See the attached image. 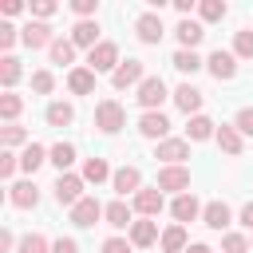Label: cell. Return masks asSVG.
I'll return each mask as SVG.
<instances>
[{
    "mask_svg": "<svg viewBox=\"0 0 253 253\" xmlns=\"http://www.w3.org/2000/svg\"><path fill=\"white\" fill-rule=\"evenodd\" d=\"M111 83H115L119 91L130 87V83H142V59H126V63H119L115 75H111Z\"/></svg>",
    "mask_w": 253,
    "mask_h": 253,
    "instance_id": "8fae6325",
    "label": "cell"
},
{
    "mask_svg": "<svg viewBox=\"0 0 253 253\" xmlns=\"http://www.w3.org/2000/svg\"><path fill=\"white\" fill-rule=\"evenodd\" d=\"M24 138H28L24 126H4V130H0V142H4V146H20Z\"/></svg>",
    "mask_w": 253,
    "mask_h": 253,
    "instance_id": "f35d334b",
    "label": "cell"
},
{
    "mask_svg": "<svg viewBox=\"0 0 253 253\" xmlns=\"http://www.w3.org/2000/svg\"><path fill=\"white\" fill-rule=\"evenodd\" d=\"M103 253H130V245H126L123 237H107V241H103Z\"/></svg>",
    "mask_w": 253,
    "mask_h": 253,
    "instance_id": "7bdbcfd3",
    "label": "cell"
},
{
    "mask_svg": "<svg viewBox=\"0 0 253 253\" xmlns=\"http://www.w3.org/2000/svg\"><path fill=\"white\" fill-rule=\"evenodd\" d=\"M16 43V28L12 24H0V47H12Z\"/></svg>",
    "mask_w": 253,
    "mask_h": 253,
    "instance_id": "f6af8a7d",
    "label": "cell"
},
{
    "mask_svg": "<svg viewBox=\"0 0 253 253\" xmlns=\"http://www.w3.org/2000/svg\"><path fill=\"white\" fill-rule=\"evenodd\" d=\"M20 12V0H4V16H16Z\"/></svg>",
    "mask_w": 253,
    "mask_h": 253,
    "instance_id": "f907efd6",
    "label": "cell"
},
{
    "mask_svg": "<svg viewBox=\"0 0 253 253\" xmlns=\"http://www.w3.org/2000/svg\"><path fill=\"white\" fill-rule=\"evenodd\" d=\"M67 87H71L75 95H91V91H95V71H91V67H75V71L67 75Z\"/></svg>",
    "mask_w": 253,
    "mask_h": 253,
    "instance_id": "ac0fdd59",
    "label": "cell"
},
{
    "mask_svg": "<svg viewBox=\"0 0 253 253\" xmlns=\"http://www.w3.org/2000/svg\"><path fill=\"white\" fill-rule=\"evenodd\" d=\"M16 162H20V158H16L12 150H4V154H0V178H12V170H16Z\"/></svg>",
    "mask_w": 253,
    "mask_h": 253,
    "instance_id": "60d3db41",
    "label": "cell"
},
{
    "mask_svg": "<svg viewBox=\"0 0 253 253\" xmlns=\"http://www.w3.org/2000/svg\"><path fill=\"white\" fill-rule=\"evenodd\" d=\"M111 182H115V190L126 198V194H138V182H142V174H138L134 166H123V170H115V174H111Z\"/></svg>",
    "mask_w": 253,
    "mask_h": 253,
    "instance_id": "9a60e30c",
    "label": "cell"
},
{
    "mask_svg": "<svg viewBox=\"0 0 253 253\" xmlns=\"http://www.w3.org/2000/svg\"><path fill=\"white\" fill-rule=\"evenodd\" d=\"M16 79H20V59H16V55H4V59H0V83L12 87Z\"/></svg>",
    "mask_w": 253,
    "mask_h": 253,
    "instance_id": "4dcf8cb0",
    "label": "cell"
},
{
    "mask_svg": "<svg viewBox=\"0 0 253 253\" xmlns=\"http://www.w3.org/2000/svg\"><path fill=\"white\" fill-rule=\"evenodd\" d=\"M20 40H24L28 47H51V43H55V40H51V28H47L43 20H32V24L20 32Z\"/></svg>",
    "mask_w": 253,
    "mask_h": 253,
    "instance_id": "30bf717a",
    "label": "cell"
},
{
    "mask_svg": "<svg viewBox=\"0 0 253 253\" xmlns=\"http://www.w3.org/2000/svg\"><path fill=\"white\" fill-rule=\"evenodd\" d=\"M198 12H202V20H221V16H225V4H221V0H202Z\"/></svg>",
    "mask_w": 253,
    "mask_h": 253,
    "instance_id": "d590c367",
    "label": "cell"
},
{
    "mask_svg": "<svg viewBox=\"0 0 253 253\" xmlns=\"http://www.w3.org/2000/svg\"><path fill=\"white\" fill-rule=\"evenodd\" d=\"M202 221H206L210 229H225V225H229V206H225V202H210V206L202 210Z\"/></svg>",
    "mask_w": 253,
    "mask_h": 253,
    "instance_id": "ffe728a7",
    "label": "cell"
},
{
    "mask_svg": "<svg viewBox=\"0 0 253 253\" xmlns=\"http://www.w3.org/2000/svg\"><path fill=\"white\" fill-rule=\"evenodd\" d=\"M95 40H99V24H95V20H79V24L71 28V43H75V47H87V51H91V47H99Z\"/></svg>",
    "mask_w": 253,
    "mask_h": 253,
    "instance_id": "7c38bea8",
    "label": "cell"
},
{
    "mask_svg": "<svg viewBox=\"0 0 253 253\" xmlns=\"http://www.w3.org/2000/svg\"><path fill=\"white\" fill-rule=\"evenodd\" d=\"M20 107H24V103H20V95H0V115H4V119H16V115H20Z\"/></svg>",
    "mask_w": 253,
    "mask_h": 253,
    "instance_id": "8d00e7d4",
    "label": "cell"
},
{
    "mask_svg": "<svg viewBox=\"0 0 253 253\" xmlns=\"http://www.w3.org/2000/svg\"><path fill=\"white\" fill-rule=\"evenodd\" d=\"M162 249H166V253H186V229H182V225H170V229L162 233Z\"/></svg>",
    "mask_w": 253,
    "mask_h": 253,
    "instance_id": "484cf974",
    "label": "cell"
},
{
    "mask_svg": "<svg viewBox=\"0 0 253 253\" xmlns=\"http://www.w3.org/2000/svg\"><path fill=\"white\" fill-rule=\"evenodd\" d=\"M138 130H142L146 138H162V134L170 130V119H166L162 111H146V115L138 119Z\"/></svg>",
    "mask_w": 253,
    "mask_h": 253,
    "instance_id": "4fadbf2b",
    "label": "cell"
},
{
    "mask_svg": "<svg viewBox=\"0 0 253 253\" xmlns=\"http://www.w3.org/2000/svg\"><path fill=\"white\" fill-rule=\"evenodd\" d=\"M20 253H47V241L40 233H28V237H20Z\"/></svg>",
    "mask_w": 253,
    "mask_h": 253,
    "instance_id": "e575fe53",
    "label": "cell"
},
{
    "mask_svg": "<svg viewBox=\"0 0 253 253\" xmlns=\"http://www.w3.org/2000/svg\"><path fill=\"white\" fill-rule=\"evenodd\" d=\"M134 28H138V40H142V43H158V40L166 36V28H162V16H154V12H142Z\"/></svg>",
    "mask_w": 253,
    "mask_h": 253,
    "instance_id": "8992f818",
    "label": "cell"
},
{
    "mask_svg": "<svg viewBox=\"0 0 253 253\" xmlns=\"http://www.w3.org/2000/svg\"><path fill=\"white\" fill-rule=\"evenodd\" d=\"M55 202H59V206H75V202H83V178H75V174H59V178H55Z\"/></svg>",
    "mask_w": 253,
    "mask_h": 253,
    "instance_id": "3957f363",
    "label": "cell"
},
{
    "mask_svg": "<svg viewBox=\"0 0 253 253\" xmlns=\"http://www.w3.org/2000/svg\"><path fill=\"white\" fill-rule=\"evenodd\" d=\"M103 217H107V225H111V229H126V225H134V221H130V210H126V202H111Z\"/></svg>",
    "mask_w": 253,
    "mask_h": 253,
    "instance_id": "7402d4cb",
    "label": "cell"
},
{
    "mask_svg": "<svg viewBox=\"0 0 253 253\" xmlns=\"http://www.w3.org/2000/svg\"><path fill=\"white\" fill-rule=\"evenodd\" d=\"M71 119H75L71 103H51V107H47V123H51V126H67Z\"/></svg>",
    "mask_w": 253,
    "mask_h": 253,
    "instance_id": "83f0119b",
    "label": "cell"
},
{
    "mask_svg": "<svg viewBox=\"0 0 253 253\" xmlns=\"http://www.w3.org/2000/svg\"><path fill=\"white\" fill-rule=\"evenodd\" d=\"M217 146H221L225 154H241V134H237V126H217Z\"/></svg>",
    "mask_w": 253,
    "mask_h": 253,
    "instance_id": "d4e9b609",
    "label": "cell"
},
{
    "mask_svg": "<svg viewBox=\"0 0 253 253\" xmlns=\"http://www.w3.org/2000/svg\"><path fill=\"white\" fill-rule=\"evenodd\" d=\"M43 162H47V150H43V146H36V142H28V146H24V154H20V166L32 174V170H40Z\"/></svg>",
    "mask_w": 253,
    "mask_h": 253,
    "instance_id": "cb8c5ba5",
    "label": "cell"
},
{
    "mask_svg": "<svg viewBox=\"0 0 253 253\" xmlns=\"http://www.w3.org/2000/svg\"><path fill=\"white\" fill-rule=\"evenodd\" d=\"M123 119H126V115H123V107H119L115 99H103V103L95 107V126H99L103 134H115V130L123 126Z\"/></svg>",
    "mask_w": 253,
    "mask_h": 253,
    "instance_id": "7a4b0ae2",
    "label": "cell"
},
{
    "mask_svg": "<svg viewBox=\"0 0 253 253\" xmlns=\"http://www.w3.org/2000/svg\"><path fill=\"white\" fill-rule=\"evenodd\" d=\"M158 241V225L154 221H134L130 225V245H154Z\"/></svg>",
    "mask_w": 253,
    "mask_h": 253,
    "instance_id": "603a6c76",
    "label": "cell"
},
{
    "mask_svg": "<svg viewBox=\"0 0 253 253\" xmlns=\"http://www.w3.org/2000/svg\"><path fill=\"white\" fill-rule=\"evenodd\" d=\"M170 210H174V217H178V221H194L202 206H198V198H194V194H178Z\"/></svg>",
    "mask_w": 253,
    "mask_h": 253,
    "instance_id": "44dd1931",
    "label": "cell"
},
{
    "mask_svg": "<svg viewBox=\"0 0 253 253\" xmlns=\"http://www.w3.org/2000/svg\"><path fill=\"white\" fill-rule=\"evenodd\" d=\"M47 51H51V63H71L75 59V43L71 40H55Z\"/></svg>",
    "mask_w": 253,
    "mask_h": 253,
    "instance_id": "f546056e",
    "label": "cell"
},
{
    "mask_svg": "<svg viewBox=\"0 0 253 253\" xmlns=\"http://www.w3.org/2000/svg\"><path fill=\"white\" fill-rule=\"evenodd\" d=\"M51 253H79V245H75V241H71V237H59V241H55V249H51Z\"/></svg>",
    "mask_w": 253,
    "mask_h": 253,
    "instance_id": "7dc6e473",
    "label": "cell"
},
{
    "mask_svg": "<svg viewBox=\"0 0 253 253\" xmlns=\"http://www.w3.org/2000/svg\"><path fill=\"white\" fill-rule=\"evenodd\" d=\"M71 8H75L79 16H91V12L99 8V4H95V0H71Z\"/></svg>",
    "mask_w": 253,
    "mask_h": 253,
    "instance_id": "bcb514c9",
    "label": "cell"
},
{
    "mask_svg": "<svg viewBox=\"0 0 253 253\" xmlns=\"http://www.w3.org/2000/svg\"><path fill=\"white\" fill-rule=\"evenodd\" d=\"M186 253H210V245H190Z\"/></svg>",
    "mask_w": 253,
    "mask_h": 253,
    "instance_id": "816d5d0a",
    "label": "cell"
},
{
    "mask_svg": "<svg viewBox=\"0 0 253 253\" xmlns=\"http://www.w3.org/2000/svg\"><path fill=\"white\" fill-rule=\"evenodd\" d=\"M107 174H111V170H107L103 158H87V162H83V182H103Z\"/></svg>",
    "mask_w": 253,
    "mask_h": 253,
    "instance_id": "1f68e13d",
    "label": "cell"
},
{
    "mask_svg": "<svg viewBox=\"0 0 253 253\" xmlns=\"http://www.w3.org/2000/svg\"><path fill=\"white\" fill-rule=\"evenodd\" d=\"M233 55H237V59H253V32H249V28L233 36Z\"/></svg>",
    "mask_w": 253,
    "mask_h": 253,
    "instance_id": "d6a6232c",
    "label": "cell"
},
{
    "mask_svg": "<svg viewBox=\"0 0 253 253\" xmlns=\"http://www.w3.org/2000/svg\"><path fill=\"white\" fill-rule=\"evenodd\" d=\"M174 103H178L186 115H198V111H202V91H198V87H190V83H182V87L174 91Z\"/></svg>",
    "mask_w": 253,
    "mask_h": 253,
    "instance_id": "e0dca14e",
    "label": "cell"
},
{
    "mask_svg": "<svg viewBox=\"0 0 253 253\" xmlns=\"http://www.w3.org/2000/svg\"><path fill=\"white\" fill-rule=\"evenodd\" d=\"M186 134H190L194 142H202V138H210V134H217V130H213V123H210L206 115H194L190 126H186Z\"/></svg>",
    "mask_w": 253,
    "mask_h": 253,
    "instance_id": "4316f807",
    "label": "cell"
},
{
    "mask_svg": "<svg viewBox=\"0 0 253 253\" xmlns=\"http://www.w3.org/2000/svg\"><path fill=\"white\" fill-rule=\"evenodd\" d=\"M51 162H55L59 174H63V170L75 162V146H71V142H55V146H51Z\"/></svg>",
    "mask_w": 253,
    "mask_h": 253,
    "instance_id": "f1b7e54d",
    "label": "cell"
},
{
    "mask_svg": "<svg viewBox=\"0 0 253 253\" xmlns=\"http://www.w3.org/2000/svg\"><path fill=\"white\" fill-rule=\"evenodd\" d=\"M134 210L146 213V217H158V213H162V190H158V186H154V190H138V194H134Z\"/></svg>",
    "mask_w": 253,
    "mask_h": 253,
    "instance_id": "5bb4252c",
    "label": "cell"
},
{
    "mask_svg": "<svg viewBox=\"0 0 253 253\" xmlns=\"http://www.w3.org/2000/svg\"><path fill=\"white\" fill-rule=\"evenodd\" d=\"M241 225H245V229H253V202L241 210Z\"/></svg>",
    "mask_w": 253,
    "mask_h": 253,
    "instance_id": "681fc988",
    "label": "cell"
},
{
    "mask_svg": "<svg viewBox=\"0 0 253 253\" xmlns=\"http://www.w3.org/2000/svg\"><path fill=\"white\" fill-rule=\"evenodd\" d=\"M55 87V79H51V71H36L32 75V91H40V95H47Z\"/></svg>",
    "mask_w": 253,
    "mask_h": 253,
    "instance_id": "74e56055",
    "label": "cell"
},
{
    "mask_svg": "<svg viewBox=\"0 0 253 253\" xmlns=\"http://www.w3.org/2000/svg\"><path fill=\"white\" fill-rule=\"evenodd\" d=\"M174 67H178V71H190V75H194V71L202 67V59H198V51H186V47H182V51L174 55Z\"/></svg>",
    "mask_w": 253,
    "mask_h": 253,
    "instance_id": "836d02e7",
    "label": "cell"
},
{
    "mask_svg": "<svg viewBox=\"0 0 253 253\" xmlns=\"http://www.w3.org/2000/svg\"><path fill=\"white\" fill-rule=\"evenodd\" d=\"M87 63H91L95 75H99V71H111V75H115V67H119V47H115L111 40H103L99 47L87 51Z\"/></svg>",
    "mask_w": 253,
    "mask_h": 253,
    "instance_id": "6da1fadb",
    "label": "cell"
},
{
    "mask_svg": "<svg viewBox=\"0 0 253 253\" xmlns=\"http://www.w3.org/2000/svg\"><path fill=\"white\" fill-rule=\"evenodd\" d=\"M40 202V190H36V182H16L12 186V206H20V210H32Z\"/></svg>",
    "mask_w": 253,
    "mask_h": 253,
    "instance_id": "d6986e66",
    "label": "cell"
},
{
    "mask_svg": "<svg viewBox=\"0 0 253 253\" xmlns=\"http://www.w3.org/2000/svg\"><path fill=\"white\" fill-rule=\"evenodd\" d=\"M103 213H107V210H103L95 198H83V202H75V206H71V221H75V225H95Z\"/></svg>",
    "mask_w": 253,
    "mask_h": 253,
    "instance_id": "9c48e42d",
    "label": "cell"
},
{
    "mask_svg": "<svg viewBox=\"0 0 253 253\" xmlns=\"http://www.w3.org/2000/svg\"><path fill=\"white\" fill-rule=\"evenodd\" d=\"M12 245H16V237L4 229V233H0V253H12Z\"/></svg>",
    "mask_w": 253,
    "mask_h": 253,
    "instance_id": "c3c4849f",
    "label": "cell"
},
{
    "mask_svg": "<svg viewBox=\"0 0 253 253\" xmlns=\"http://www.w3.org/2000/svg\"><path fill=\"white\" fill-rule=\"evenodd\" d=\"M32 12H36V16H43V20H47V16H51V12H55V4H51V0H32Z\"/></svg>",
    "mask_w": 253,
    "mask_h": 253,
    "instance_id": "ee69618b",
    "label": "cell"
},
{
    "mask_svg": "<svg viewBox=\"0 0 253 253\" xmlns=\"http://www.w3.org/2000/svg\"><path fill=\"white\" fill-rule=\"evenodd\" d=\"M154 158H162L166 166H178L182 158H190V142L186 138H162L158 150H154Z\"/></svg>",
    "mask_w": 253,
    "mask_h": 253,
    "instance_id": "5b68a950",
    "label": "cell"
},
{
    "mask_svg": "<svg viewBox=\"0 0 253 253\" xmlns=\"http://www.w3.org/2000/svg\"><path fill=\"white\" fill-rule=\"evenodd\" d=\"M158 190H190V170L186 166H162L158 170Z\"/></svg>",
    "mask_w": 253,
    "mask_h": 253,
    "instance_id": "ba28073f",
    "label": "cell"
},
{
    "mask_svg": "<svg viewBox=\"0 0 253 253\" xmlns=\"http://www.w3.org/2000/svg\"><path fill=\"white\" fill-rule=\"evenodd\" d=\"M206 63H210L213 79H233V75H237V55H233V51H221V47H217Z\"/></svg>",
    "mask_w": 253,
    "mask_h": 253,
    "instance_id": "52a82bcc",
    "label": "cell"
},
{
    "mask_svg": "<svg viewBox=\"0 0 253 253\" xmlns=\"http://www.w3.org/2000/svg\"><path fill=\"white\" fill-rule=\"evenodd\" d=\"M174 32H178V43H182V47H186V51H194V47H198V43H202V36H206V32H202V24H198V20H182V24H178V28H174Z\"/></svg>",
    "mask_w": 253,
    "mask_h": 253,
    "instance_id": "2e32d148",
    "label": "cell"
},
{
    "mask_svg": "<svg viewBox=\"0 0 253 253\" xmlns=\"http://www.w3.org/2000/svg\"><path fill=\"white\" fill-rule=\"evenodd\" d=\"M166 99V83L158 79V75H150V79H142L138 83V103L146 107V111H158V103Z\"/></svg>",
    "mask_w": 253,
    "mask_h": 253,
    "instance_id": "277c9868",
    "label": "cell"
},
{
    "mask_svg": "<svg viewBox=\"0 0 253 253\" xmlns=\"http://www.w3.org/2000/svg\"><path fill=\"white\" fill-rule=\"evenodd\" d=\"M237 130H245V134H253V107H245V111H237V123H233Z\"/></svg>",
    "mask_w": 253,
    "mask_h": 253,
    "instance_id": "b9f144b4",
    "label": "cell"
},
{
    "mask_svg": "<svg viewBox=\"0 0 253 253\" xmlns=\"http://www.w3.org/2000/svg\"><path fill=\"white\" fill-rule=\"evenodd\" d=\"M221 249H225V253H249V245H245V237H241V233H225Z\"/></svg>",
    "mask_w": 253,
    "mask_h": 253,
    "instance_id": "ab89813d",
    "label": "cell"
}]
</instances>
